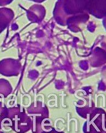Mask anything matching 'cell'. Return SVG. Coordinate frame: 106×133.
<instances>
[{"label":"cell","mask_w":106,"mask_h":133,"mask_svg":"<svg viewBox=\"0 0 106 133\" xmlns=\"http://www.w3.org/2000/svg\"><path fill=\"white\" fill-rule=\"evenodd\" d=\"M103 24H104V26H105V28H106V19H105L103 21Z\"/></svg>","instance_id":"obj_2"},{"label":"cell","mask_w":106,"mask_h":133,"mask_svg":"<svg viewBox=\"0 0 106 133\" xmlns=\"http://www.w3.org/2000/svg\"><path fill=\"white\" fill-rule=\"evenodd\" d=\"M91 14L99 18L106 16V0H90Z\"/></svg>","instance_id":"obj_1"}]
</instances>
